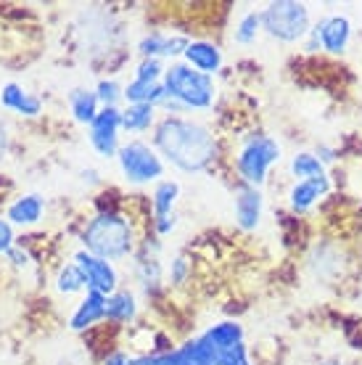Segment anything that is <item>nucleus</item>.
I'll use <instances>...</instances> for the list:
<instances>
[{"label":"nucleus","mask_w":362,"mask_h":365,"mask_svg":"<svg viewBox=\"0 0 362 365\" xmlns=\"http://www.w3.org/2000/svg\"><path fill=\"white\" fill-rule=\"evenodd\" d=\"M135 80L140 83H162L164 80V66L159 58H143L135 69Z\"/></svg>","instance_id":"28"},{"label":"nucleus","mask_w":362,"mask_h":365,"mask_svg":"<svg viewBox=\"0 0 362 365\" xmlns=\"http://www.w3.org/2000/svg\"><path fill=\"white\" fill-rule=\"evenodd\" d=\"M85 252L103 259H125L135 249V228L117 210H100L82 230Z\"/></svg>","instance_id":"2"},{"label":"nucleus","mask_w":362,"mask_h":365,"mask_svg":"<svg viewBox=\"0 0 362 365\" xmlns=\"http://www.w3.org/2000/svg\"><path fill=\"white\" fill-rule=\"evenodd\" d=\"M352 43V21L341 14L323 16L312 24V32L304 40L307 53H328V56H344Z\"/></svg>","instance_id":"7"},{"label":"nucleus","mask_w":362,"mask_h":365,"mask_svg":"<svg viewBox=\"0 0 362 365\" xmlns=\"http://www.w3.org/2000/svg\"><path fill=\"white\" fill-rule=\"evenodd\" d=\"M289 173H291V178H294V182L312 180V178L326 175V165L320 162V156H317L315 151H296L289 162Z\"/></svg>","instance_id":"20"},{"label":"nucleus","mask_w":362,"mask_h":365,"mask_svg":"<svg viewBox=\"0 0 362 365\" xmlns=\"http://www.w3.org/2000/svg\"><path fill=\"white\" fill-rule=\"evenodd\" d=\"M103 365H133V357L127 355V352H122V349H117V352H111V355H106Z\"/></svg>","instance_id":"34"},{"label":"nucleus","mask_w":362,"mask_h":365,"mask_svg":"<svg viewBox=\"0 0 362 365\" xmlns=\"http://www.w3.org/2000/svg\"><path fill=\"white\" fill-rule=\"evenodd\" d=\"M262 32L278 43H304L312 32V16L304 3L275 0L262 9Z\"/></svg>","instance_id":"5"},{"label":"nucleus","mask_w":362,"mask_h":365,"mask_svg":"<svg viewBox=\"0 0 362 365\" xmlns=\"http://www.w3.org/2000/svg\"><path fill=\"white\" fill-rule=\"evenodd\" d=\"M156 125V106L151 103H130L122 109V130L127 133H145Z\"/></svg>","instance_id":"19"},{"label":"nucleus","mask_w":362,"mask_h":365,"mask_svg":"<svg viewBox=\"0 0 362 365\" xmlns=\"http://www.w3.org/2000/svg\"><path fill=\"white\" fill-rule=\"evenodd\" d=\"M233 212H236V225L246 233L259 228L264 215V196L262 188H254L246 182H238L236 199H233Z\"/></svg>","instance_id":"10"},{"label":"nucleus","mask_w":362,"mask_h":365,"mask_svg":"<svg viewBox=\"0 0 362 365\" xmlns=\"http://www.w3.org/2000/svg\"><path fill=\"white\" fill-rule=\"evenodd\" d=\"M106 299H109V297H103V294H98V292L85 294L82 302L77 304V310H74L72 320H69L72 331H88V329H93L98 320H106Z\"/></svg>","instance_id":"16"},{"label":"nucleus","mask_w":362,"mask_h":365,"mask_svg":"<svg viewBox=\"0 0 362 365\" xmlns=\"http://www.w3.org/2000/svg\"><path fill=\"white\" fill-rule=\"evenodd\" d=\"M6 148H9V135H6L3 122H0V159H3V154H6Z\"/></svg>","instance_id":"37"},{"label":"nucleus","mask_w":362,"mask_h":365,"mask_svg":"<svg viewBox=\"0 0 362 365\" xmlns=\"http://www.w3.org/2000/svg\"><path fill=\"white\" fill-rule=\"evenodd\" d=\"M164 91L167 98L175 101L182 111H207L214 103V77L196 72L188 64H170L164 69Z\"/></svg>","instance_id":"3"},{"label":"nucleus","mask_w":362,"mask_h":365,"mask_svg":"<svg viewBox=\"0 0 362 365\" xmlns=\"http://www.w3.org/2000/svg\"><path fill=\"white\" fill-rule=\"evenodd\" d=\"M190 40L180 35H164V32H151L140 40L138 53L143 58H170V56H182Z\"/></svg>","instance_id":"14"},{"label":"nucleus","mask_w":362,"mask_h":365,"mask_svg":"<svg viewBox=\"0 0 362 365\" xmlns=\"http://www.w3.org/2000/svg\"><path fill=\"white\" fill-rule=\"evenodd\" d=\"M0 103H3V109L16 111V114H21V117H37L40 109H43L40 98L24 93L16 83L3 85V91H0Z\"/></svg>","instance_id":"17"},{"label":"nucleus","mask_w":362,"mask_h":365,"mask_svg":"<svg viewBox=\"0 0 362 365\" xmlns=\"http://www.w3.org/2000/svg\"><path fill=\"white\" fill-rule=\"evenodd\" d=\"M201 339H204L217 355H225L227 349L244 344V326H241L238 320H222V323L209 326V329L201 334Z\"/></svg>","instance_id":"15"},{"label":"nucleus","mask_w":362,"mask_h":365,"mask_svg":"<svg viewBox=\"0 0 362 365\" xmlns=\"http://www.w3.org/2000/svg\"><path fill=\"white\" fill-rule=\"evenodd\" d=\"M177 196H180V185H177L175 180H159L156 182L154 196H151V204H154V220H162V217L175 215Z\"/></svg>","instance_id":"22"},{"label":"nucleus","mask_w":362,"mask_h":365,"mask_svg":"<svg viewBox=\"0 0 362 365\" xmlns=\"http://www.w3.org/2000/svg\"><path fill=\"white\" fill-rule=\"evenodd\" d=\"M69 106H72V114L80 125H88L90 128L93 119L98 117L100 111V101L95 96V91H74L69 96Z\"/></svg>","instance_id":"23"},{"label":"nucleus","mask_w":362,"mask_h":365,"mask_svg":"<svg viewBox=\"0 0 362 365\" xmlns=\"http://www.w3.org/2000/svg\"><path fill=\"white\" fill-rule=\"evenodd\" d=\"M182 58H185V64L193 66L196 72L207 74V77H214L225 64L222 48L217 43H212V40H190Z\"/></svg>","instance_id":"12"},{"label":"nucleus","mask_w":362,"mask_h":365,"mask_svg":"<svg viewBox=\"0 0 362 365\" xmlns=\"http://www.w3.org/2000/svg\"><path fill=\"white\" fill-rule=\"evenodd\" d=\"M133 365H159V352H148V355L133 357Z\"/></svg>","instance_id":"35"},{"label":"nucleus","mask_w":362,"mask_h":365,"mask_svg":"<svg viewBox=\"0 0 362 365\" xmlns=\"http://www.w3.org/2000/svg\"><path fill=\"white\" fill-rule=\"evenodd\" d=\"M43 217V199L40 196H21L9 207V220L16 225H35Z\"/></svg>","instance_id":"24"},{"label":"nucleus","mask_w":362,"mask_h":365,"mask_svg":"<svg viewBox=\"0 0 362 365\" xmlns=\"http://www.w3.org/2000/svg\"><path fill=\"white\" fill-rule=\"evenodd\" d=\"M315 154L320 156V162H323V165H331V162L336 159V151L333 148H328V146H317Z\"/></svg>","instance_id":"36"},{"label":"nucleus","mask_w":362,"mask_h":365,"mask_svg":"<svg viewBox=\"0 0 362 365\" xmlns=\"http://www.w3.org/2000/svg\"><path fill=\"white\" fill-rule=\"evenodd\" d=\"M135 315H138V299L133 292L117 289L106 299V320H111V323H133Z\"/></svg>","instance_id":"18"},{"label":"nucleus","mask_w":362,"mask_h":365,"mask_svg":"<svg viewBox=\"0 0 362 365\" xmlns=\"http://www.w3.org/2000/svg\"><path fill=\"white\" fill-rule=\"evenodd\" d=\"M154 148L182 173H204L217 159V138L196 119L164 117L156 122Z\"/></svg>","instance_id":"1"},{"label":"nucleus","mask_w":362,"mask_h":365,"mask_svg":"<svg viewBox=\"0 0 362 365\" xmlns=\"http://www.w3.org/2000/svg\"><path fill=\"white\" fill-rule=\"evenodd\" d=\"M188 259L185 257H175L172 265H170V283H175V286H182L185 283V278H188Z\"/></svg>","instance_id":"30"},{"label":"nucleus","mask_w":362,"mask_h":365,"mask_svg":"<svg viewBox=\"0 0 362 365\" xmlns=\"http://www.w3.org/2000/svg\"><path fill=\"white\" fill-rule=\"evenodd\" d=\"M95 96L103 106H117V101L125 98V91L119 88L117 80H100L98 88H95Z\"/></svg>","instance_id":"29"},{"label":"nucleus","mask_w":362,"mask_h":365,"mask_svg":"<svg viewBox=\"0 0 362 365\" xmlns=\"http://www.w3.org/2000/svg\"><path fill=\"white\" fill-rule=\"evenodd\" d=\"M74 262L80 265L82 275H85L88 292H98V294H103V297H111V294L117 292L119 275H117V267L111 265L109 259L95 257L82 249V252L74 255Z\"/></svg>","instance_id":"9"},{"label":"nucleus","mask_w":362,"mask_h":365,"mask_svg":"<svg viewBox=\"0 0 362 365\" xmlns=\"http://www.w3.org/2000/svg\"><path fill=\"white\" fill-rule=\"evenodd\" d=\"M6 255L11 257V262H14V265H16V267H27V265H29V255H27V252H24V249L11 247L9 252H6Z\"/></svg>","instance_id":"33"},{"label":"nucleus","mask_w":362,"mask_h":365,"mask_svg":"<svg viewBox=\"0 0 362 365\" xmlns=\"http://www.w3.org/2000/svg\"><path fill=\"white\" fill-rule=\"evenodd\" d=\"M167 98V91H164L162 83H140V80H133V83L125 88V101L127 106L130 103H151L159 109V103Z\"/></svg>","instance_id":"21"},{"label":"nucleus","mask_w":362,"mask_h":365,"mask_svg":"<svg viewBox=\"0 0 362 365\" xmlns=\"http://www.w3.org/2000/svg\"><path fill=\"white\" fill-rule=\"evenodd\" d=\"M320 365H346V363H338V360H331V363H320Z\"/></svg>","instance_id":"38"},{"label":"nucleus","mask_w":362,"mask_h":365,"mask_svg":"<svg viewBox=\"0 0 362 365\" xmlns=\"http://www.w3.org/2000/svg\"><path fill=\"white\" fill-rule=\"evenodd\" d=\"M119 170L125 175L127 182L133 185H145L154 182L164 175V162L154 146H148L143 140H130L119 148L117 154Z\"/></svg>","instance_id":"6"},{"label":"nucleus","mask_w":362,"mask_h":365,"mask_svg":"<svg viewBox=\"0 0 362 365\" xmlns=\"http://www.w3.org/2000/svg\"><path fill=\"white\" fill-rule=\"evenodd\" d=\"M309 270L315 273L317 281H331L344 273V255L338 244H317L307 259Z\"/></svg>","instance_id":"13"},{"label":"nucleus","mask_w":362,"mask_h":365,"mask_svg":"<svg viewBox=\"0 0 362 365\" xmlns=\"http://www.w3.org/2000/svg\"><path fill=\"white\" fill-rule=\"evenodd\" d=\"M85 286H88V283H85V275H82L77 262L61 267V273H58V278H56V289H58L61 294H77V292H82Z\"/></svg>","instance_id":"26"},{"label":"nucleus","mask_w":362,"mask_h":365,"mask_svg":"<svg viewBox=\"0 0 362 365\" xmlns=\"http://www.w3.org/2000/svg\"><path fill=\"white\" fill-rule=\"evenodd\" d=\"M138 275H140V283H143L145 289H151V286H159V278H162V267H159V259L156 257H140V262H138Z\"/></svg>","instance_id":"27"},{"label":"nucleus","mask_w":362,"mask_h":365,"mask_svg":"<svg viewBox=\"0 0 362 365\" xmlns=\"http://www.w3.org/2000/svg\"><path fill=\"white\" fill-rule=\"evenodd\" d=\"M328 191H331V178L328 175H320V178H312V180H296L289 188V210L294 215H307L312 207H317L320 201L326 199Z\"/></svg>","instance_id":"11"},{"label":"nucleus","mask_w":362,"mask_h":365,"mask_svg":"<svg viewBox=\"0 0 362 365\" xmlns=\"http://www.w3.org/2000/svg\"><path fill=\"white\" fill-rule=\"evenodd\" d=\"M175 225H177V217L175 215H170V217H162V220H154V228L159 236H167L170 230H175Z\"/></svg>","instance_id":"32"},{"label":"nucleus","mask_w":362,"mask_h":365,"mask_svg":"<svg viewBox=\"0 0 362 365\" xmlns=\"http://www.w3.org/2000/svg\"><path fill=\"white\" fill-rule=\"evenodd\" d=\"M119 130H122V109L119 106H100L98 117L93 119L88 138L90 146L95 148V154L103 159L119 154Z\"/></svg>","instance_id":"8"},{"label":"nucleus","mask_w":362,"mask_h":365,"mask_svg":"<svg viewBox=\"0 0 362 365\" xmlns=\"http://www.w3.org/2000/svg\"><path fill=\"white\" fill-rule=\"evenodd\" d=\"M283 159V148L281 143L275 140L267 133H254V135H246L241 148H238L236 159V173L241 178V182L246 185H254V188H262L267 178H270V170Z\"/></svg>","instance_id":"4"},{"label":"nucleus","mask_w":362,"mask_h":365,"mask_svg":"<svg viewBox=\"0 0 362 365\" xmlns=\"http://www.w3.org/2000/svg\"><path fill=\"white\" fill-rule=\"evenodd\" d=\"M262 32V11H246L244 16L238 19L236 32H233V40L238 46H252L254 40Z\"/></svg>","instance_id":"25"},{"label":"nucleus","mask_w":362,"mask_h":365,"mask_svg":"<svg viewBox=\"0 0 362 365\" xmlns=\"http://www.w3.org/2000/svg\"><path fill=\"white\" fill-rule=\"evenodd\" d=\"M11 247H14V230L9 220H0V252H9Z\"/></svg>","instance_id":"31"}]
</instances>
